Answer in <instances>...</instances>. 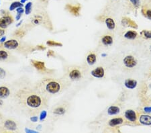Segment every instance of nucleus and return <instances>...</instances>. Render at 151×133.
I'll return each mask as SVG.
<instances>
[{
	"instance_id": "f257e3e1",
	"label": "nucleus",
	"mask_w": 151,
	"mask_h": 133,
	"mask_svg": "<svg viewBox=\"0 0 151 133\" xmlns=\"http://www.w3.org/2000/svg\"><path fill=\"white\" fill-rule=\"evenodd\" d=\"M13 99L22 112L30 116L38 114L46 108L49 101L33 88L28 87L18 89L13 96Z\"/></svg>"
},
{
	"instance_id": "f03ea898",
	"label": "nucleus",
	"mask_w": 151,
	"mask_h": 133,
	"mask_svg": "<svg viewBox=\"0 0 151 133\" xmlns=\"http://www.w3.org/2000/svg\"><path fill=\"white\" fill-rule=\"evenodd\" d=\"M69 83L62 79L44 77L37 81L33 88L40 95L49 99L52 96L60 94L67 89Z\"/></svg>"
},
{
	"instance_id": "7ed1b4c3",
	"label": "nucleus",
	"mask_w": 151,
	"mask_h": 133,
	"mask_svg": "<svg viewBox=\"0 0 151 133\" xmlns=\"http://www.w3.org/2000/svg\"><path fill=\"white\" fill-rule=\"evenodd\" d=\"M32 23L34 25H42L49 30H52L51 21L46 14H36L32 18Z\"/></svg>"
},
{
	"instance_id": "20e7f679",
	"label": "nucleus",
	"mask_w": 151,
	"mask_h": 133,
	"mask_svg": "<svg viewBox=\"0 0 151 133\" xmlns=\"http://www.w3.org/2000/svg\"><path fill=\"white\" fill-rule=\"evenodd\" d=\"M84 70L79 66H73L69 68L67 76L70 81H79L83 77Z\"/></svg>"
},
{
	"instance_id": "39448f33",
	"label": "nucleus",
	"mask_w": 151,
	"mask_h": 133,
	"mask_svg": "<svg viewBox=\"0 0 151 133\" xmlns=\"http://www.w3.org/2000/svg\"><path fill=\"white\" fill-rule=\"evenodd\" d=\"M18 129V126L15 122L13 120L7 119L3 122L2 126L0 132H15Z\"/></svg>"
},
{
	"instance_id": "423d86ee",
	"label": "nucleus",
	"mask_w": 151,
	"mask_h": 133,
	"mask_svg": "<svg viewBox=\"0 0 151 133\" xmlns=\"http://www.w3.org/2000/svg\"><path fill=\"white\" fill-rule=\"evenodd\" d=\"M69 108V104L67 102L60 103L58 105H56L52 109V114L55 116H60L65 115Z\"/></svg>"
},
{
	"instance_id": "0eeeda50",
	"label": "nucleus",
	"mask_w": 151,
	"mask_h": 133,
	"mask_svg": "<svg viewBox=\"0 0 151 133\" xmlns=\"http://www.w3.org/2000/svg\"><path fill=\"white\" fill-rule=\"evenodd\" d=\"M65 9L74 16H79L81 6L79 4H77L76 5L68 4L65 5Z\"/></svg>"
},
{
	"instance_id": "6e6552de",
	"label": "nucleus",
	"mask_w": 151,
	"mask_h": 133,
	"mask_svg": "<svg viewBox=\"0 0 151 133\" xmlns=\"http://www.w3.org/2000/svg\"><path fill=\"white\" fill-rule=\"evenodd\" d=\"M123 62L126 67L130 68V69L134 68L137 65V61L132 55L126 56L123 59Z\"/></svg>"
},
{
	"instance_id": "1a4fd4ad",
	"label": "nucleus",
	"mask_w": 151,
	"mask_h": 133,
	"mask_svg": "<svg viewBox=\"0 0 151 133\" xmlns=\"http://www.w3.org/2000/svg\"><path fill=\"white\" fill-rule=\"evenodd\" d=\"M13 18L12 15H5L0 18V28L5 29L13 22Z\"/></svg>"
},
{
	"instance_id": "9d476101",
	"label": "nucleus",
	"mask_w": 151,
	"mask_h": 133,
	"mask_svg": "<svg viewBox=\"0 0 151 133\" xmlns=\"http://www.w3.org/2000/svg\"><path fill=\"white\" fill-rule=\"evenodd\" d=\"M124 118L130 122L135 123L138 121V116L136 112L133 109H128L124 112Z\"/></svg>"
},
{
	"instance_id": "9b49d317",
	"label": "nucleus",
	"mask_w": 151,
	"mask_h": 133,
	"mask_svg": "<svg viewBox=\"0 0 151 133\" xmlns=\"http://www.w3.org/2000/svg\"><path fill=\"white\" fill-rule=\"evenodd\" d=\"M30 62H31V64L34 67L40 72L45 73L49 71V70L46 67L45 62H43V61H37V60H31Z\"/></svg>"
},
{
	"instance_id": "f8f14e48",
	"label": "nucleus",
	"mask_w": 151,
	"mask_h": 133,
	"mask_svg": "<svg viewBox=\"0 0 151 133\" xmlns=\"http://www.w3.org/2000/svg\"><path fill=\"white\" fill-rule=\"evenodd\" d=\"M3 48H5L6 49H9V50H15V49H18L20 46V43H19L18 41H17L15 39H11L9 41L4 42L3 43Z\"/></svg>"
},
{
	"instance_id": "ddd939ff",
	"label": "nucleus",
	"mask_w": 151,
	"mask_h": 133,
	"mask_svg": "<svg viewBox=\"0 0 151 133\" xmlns=\"http://www.w3.org/2000/svg\"><path fill=\"white\" fill-rule=\"evenodd\" d=\"M122 24L126 27H130L134 29H137L138 28V24L128 17H124L122 19Z\"/></svg>"
},
{
	"instance_id": "4468645a",
	"label": "nucleus",
	"mask_w": 151,
	"mask_h": 133,
	"mask_svg": "<svg viewBox=\"0 0 151 133\" xmlns=\"http://www.w3.org/2000/svg\"><path fill=\"white\" fill-rule=\"evenodd\" d=\"M91 75L96 78H103L105 75V70L102 67H97L95 69L92 70L91 72Z\"/></svg>"
},
{
	"instance_id": "2eb2a0df",
	"label": "nucleus",
	"mask_w": 151,
	"mask_h": 133,
	"mask_svg": "<svg viewBox=\"0 0 151 133\" xmlns=\"http://www.w3.org/2000/svg\"><path fill=\"white\" fill-rule=\"evenodd\" d=\"M101 42L105 46H108L112 45L114 42L113 36L109 34H104L101 38Z\"/></svg>"
},
{
	"instance_id": "dca6fc26",
	"label": "nucleus",
	"mask_w": 151,
	"mask_h": 133,
	"mask_svg": "<svg viewBox=\"0 0 151 133\" xmlns=\"http://www.w3.org/2000/svg\"><path fill=\"white\" fill-rule=\"evenodd\" d=\"M138 122L141 124L145 126H150L151 125V116L148 114H142L140 116Z\"/></svg>"
},
{
	"instance_id": "f3484780",
	"label": "nucleus",
	"mask_w": 151,
	"mask_h": 133,
	"mask_svg": "<svg viewBox=\"0 0 151 133\" xmlns=\"http://www.w3.org/2000/svg\"><path fill=\"white\" fill-rule=\"evenodd\" d=\"M124 122V119L121 117H117V118H114L111 119L108 122V125L110 127H115L118 125H120L123 124Z\"/></svg>"
},
{
	"instance_id": "a211bd4d",
	"label": "nucleus",
	"mask_w": 151,
	"mask_h": 133,
	"mask_svg": "<svg viewBox=\"0 0 151 133\" xmlns=\"http://www.w3.org/2000/svg\"><path fill=\"white\" fill-rule=\"evenodd\" d=\"M138 82L135 79H128L125 80L124 81V85L126 86V88L130 89H133L136 88Z\"/></svg>"
},
{
	"instance_id": "6ab92c4d",
	"label": "nucleus",
	"mask_w": 151,
	"mask_h": 133,
	"mask_svg": "<svg viewBox=\"0 0 151 133\" xmlns=\"http://www.w3.org/2000/svg\"><path fill=\"white\" fill-rule=\"evenodd\" d=\"M137 32L135 30H128L124 34V37L128 40H134L138 37Z\"/></svg>"
},
{
	"instance_id": "aec40b11",
	"label": "nucleus",
	"mask_w": 151,
	"mask_h": 133,
	"mask_svg": "<svg viewBox=\"0 0 151 133\" xmlns=\"http://www.w3.org/2000/svg\"><path fill=\"white\" fill-rule=\"evenodd\" d=\"M10 95V90L6 86L0 87V98H7Z\"/></svg>"
},
{
	"instance_id": "412c9836",
	"label": "nucleus",
	"mask_w": 151,
	"mask_h": 133,
	"mask_svg": "<svg viewBox=\"0 0 151 133\" xmlns=\"http://www.w3.org/2000/svg\"><path fill=\"white\" fill-rule=\"evenodd\" d=\"M86 61H87V62L89 65H94L96 62V61H97V56L93 52H91V53H89L87 56Z\"/></svg>"
},
{
	"instance_id": "4be33fe9",
	"label": "nucleus",
	"mask_w": 151,
	"mask_h": 133,
	"mask_svg": "<svg viewBox=\"0 0 151 133\" xmlns=\"http://www.w3.org/2000/svg\"><path fill=\"white\" fill-rule=\"evenodd\" d=\"M120 112V108L117 106H111L107 109V114L109 116H114L119 114Z\"/></svg>"
},
{
	"instance_id": "5701e85b",
	"label": "nucleus",
	"mask_w": 151,
	"mask_h": 133,
	"mask_svg": "<svg viewBox=\"0 0 151 133\" xmlns=\"http://www.w3.org/2000/svg\"><path fill=\"white\" fill-rule=\"evenodd\" d=\"M105 23H106V25L107 26V28L110 30H113L116 28V23H115V21L113 18H107L105 20Z\"/></svg>"
},
{
	"instance_id": "b1692460",
	"label": "nucleus",
	"mask_w": 151,
	"mask_h": 133,
	"mask_svg": "<svg viewBox=\"0 0 151 133\" xmlns=\"http://www.w3.org/2000/svg\"><path fill=\"white\" fill-rule=\"evenodd\" d=\"M10 58V54L4 49H0V61H6Z\"/></svg>"
},
{
	"instance_id": "393cba45",
	"label": "nucleus",
	"mask_w": 151,
	"mask_h": 133,
	"mask_svg": "<svg viewBox=\"0 0 151 133\" xmlns=\"http://www.w3.org/2000/svg\"><path fill=\"white\" fill-rule=\"evenodd\" d=\"M23 7V4H22L20 2H14L11 4L9 10H10V11H13L15 9H17L18 7Z\"/></svg>"
},
{
	"instance_id": "a878e982",
	"label": "nucleus",
	"mask_w": 151,
	"mask_h": 133,
	"mask_svg": "<svg viewBox=\"0 0 151 133\" xmlns=\"http://www.w3.org/2000/svg\"><path fill=\"white\" fill-rule=\"evenodd\" d=\"M140 35L142 37L145 39H151V32L150 31L143 30L140 32Z\"/></svg>"
},
{
	"instance_id": "bb28decb",
	"label": "nucleus",
	"mask_w": 151,
	"mask_h": 133,
	"mask_svg": "<svg viewBox=\"0 0 151 133\" xmlns=\"http://www.w3.org/2000/svg\"><path fill=\"white\" fill-rule=\"evenodd\" d=\"M142 13L143 15L146 18L151 20V10H148V9H145L143 7L142 9Z\"/></svg>"
},
{
	"instance_id": "cd10ccee",
	"label": "nucleus",
	"mask_w": 151,
	"mask_h": 133,
	"mask_svg": "<svg viewBox=\"0 0 151 133\" xmlns=\"http://www.w3.org/2000/svg\"><path fill=\"white\" fill-rule=\"evenodd\" d=\"M32 2H28L27 3L26 5H25V9H24V12H25L26 15H29L32 12Z\"/></svg>"
},
{
	"instance_id": "c85d7f7f",
	"label": "nucleus",
	"mask_w": 151,
	"mask_h": 133,
	"mask_svg": "<svg viewBox=\"0 0 151 133\" xmlns=\"http://www.w3.org/2000/svg\"><path fill=\"white\" fill-rule=\"evenodd\" d=\"M46 44L50 46H62V43L54 41H48L46 42Z\"/></svg>"
},
{
	"instance_id": "c756f323",
	"label": "nucleus",
	"mask_w": 151,
	"mask_h": 133,
	"mask_svg": "<svg viewBox=\"0 0 151 133\" xmlns=\"http://www.w3.org/2000/svg\"><path fill=\"white\" fill-rule=\"evenodd\" d=\"M132 5L136 8H138L140 5V0H129Z\"/></svg>"
},
{
	"instance_id": "7c9ffc66",
	"label": "nucleus",
	"mask_w": 151,
	"mask_h": 133,
	"mask_svg": "<svg viewBox=\"0 0 151 133\" xmlns=\"http://www.w3.org/2000/svg\"><path fill=\"white\" fill-rule=\"evenodd\" d=\"M47 116V112L46 111L45 109H43L41 111L40 114V120L41 122H42L43 120H44L46 118Z\"/></svg>"
},
{
	"instance_id": "2f4dec72",
	"label": "nucleus",
	"mask_w": 151,
	"mask_h": 133,
	"mask_svg": "<svg viewBox=\"0 0 151 133\" xmlns=\"http://www.w3.org/2000/svg\"><path fill=\"white\" fill-rule=\"evenodd\" d=\"M26 34V32L23 30H17L16 32H15V36H18V37H23V36Z\"/></svg>"
},
{
	"instance_id": "473e14b6",
	"label": "nucleus",
	"mask_w": 151,
	"mask_h": 133,
	"mask_svg": "<svg viewBox=\"0 0 151 133\" xmlns=\"http://www.w3.org/2000/svg\"><path fill=\"white\" fill-rule=\"evenodd\" d=\"M6 76V72L3 68L0 67V79H4Z\"/></svg>"
},
{
	"instance_id": "72a5a7b5",
	"label": "nucleus",
	"mask_w": 151,
	"mask_h": 133,
	"mask_svg": "<svg viewBox=\"0 0 151 133\" xmlns=\"http://www.w3.org/2000/svg\"><path fill=\"white\" fill-rule=\"evenodd\" d=\"M16 12L17 13H18V14H21V15H22V14L24 12V9H23L22 7H18V8L16 9Z\"/></svg>"
},
{
	"instance_id": "f704fd0d",
	"label": "nucleus",
	"mask_w": 151,
	"mask_h": 133,
	"mask_svg": "<svg viewBox=\"0 0 151 133\" xmlns=\"http://www.w3.org/2000/svg\"><path fill=\"white\" fill-rule=\"evenodd\" d=\"M30 120L32 122H38V117L36 116H32L31 117H30Z\"/></svg>"
},
{
	"instance_id": "c9c22d12",
	"label": "nucleus",
	"mask_w": 151,
	"mask_h": 133,
	"mask_svg": "<svg viewBox=\"0 0 151 133\" xmlns=\"http://www.w3.org/2000/svg\"><path fill=\"white\" fill-rule=\"evenodd\" d=\"M144 112L146 113L151 112V106H145L144 108Z\"/></svg>"
},
{
	"instance_id": "e433bc0d",
	"label": "nucleus",
	"mask_w": 151,
	"mask_h": 133,
	"mask_svg": "<svg viewBox=\"0 0 151 133\" xmlns=\"http://www.w3.org/2000/svg\"><path fill=\"white\" fill-rule=\"evenodd\" d=\"M36 49V50H39V51H44V50H45L46 49V47L43 45H38L37 46Z\"/></svg>"
},
{
	"instance_id": "4c0bfd02",
	"label": "nucleus",
	"mask_w": 151,
	"mask_h": 133,
	"mask_svg": "<svg viewBox=\"0 0 151 133\" xmlns=\"http://www.w3.org/2000/svg\"><path fill=\"white\" fill-rule=\"evenodd\" d=\"M47 56H48V57H54V52L53 51L49 50V51L47 52Z\"/></svg>"
},
{
	"instance_id": "58836bf2",
	"label": "nucleus",
	"mask_w": 151,
	"mask_h": 133,
	"mask_svg": "<svg viewBox=\"0 0 151 133\" xmlns=\"http://www.w3.org/2000/svg\"><path fill=\"white\" fill-rule=\"evenodd\" d=\"M25 131L26 132H28V133H32V132L36 133V132H37V131H36V130H30V129H28V128H26V129H25Z\"/></svg>"
},
{
	"instance_id": "ea45409f",
	"label": "nucleus",
	"mask_w": 151,
	"mask_h": 133,
	"mask_svg": "<svg viewBox=\"0 0 151 133\" xmlns=\"http://www.w3.org/2000/svg\"><path fill=\"white\" fill-rule=\"evenodd\" d=\"M5 31L4 29L0 28V37H1V36H2L4 35V34H5Z\"/></svg>"
},
{
	"instance_id": "a19ab883",
	"label": "nucleus",
	"mask_w": 151,
	"mask_h": 133,
	"mask_svg": "<svg viewBox=\"0 0 151 133\" xmlns=\"http://www.w3.org/2000/svg\"><path fill=\"white\" fill-rule=\"evenodd\" d=\"M5 40H6V37H5V36H3L2 38L0 39V42H1V43H3V42L5 41Z\"/></svg>"
},
{
	"instance_id": "79ce46f5",
	"label": "nucleus",
	"mask_w": 151,
	"mask_h": 133,
	"mask_svg": "<svg viewBox=\"0 0 151 133\" xmlns=\"http://www.w3.org/2000/svg\"><path fill=\"white\" fill-rule=\"evenodd\" d=\"M22 17V15L21 14H17L16 15V18H15V19H16V20H19L20 19V18Z\"/></svg>"
},
{
	"instance_id": "37998d69",
	"label": "nucleus",
	"mask_w": 151,
	"mask_h": 133,
	"mask_svg": "<svg viewBox=\"0 0 151 133\" xmlns=\"http://www.w3.org/2000/svg\"><path fill=\"white\" fill-rule=\"evenodd\" d=\"M22 21H20V22H19L18 24H17V25H16L17 27H18V26H20V24H22Z\"/></svg>"
},
{
	"instance_id": "c03bdc74",
	"label": "nucleus",
	"mask_w": 151,
	"mask_h": 133,
	"mask_svg": "<svg viewBox=\"0 0 151 133\" xmlns=\"http://www.w3.org/2000/svg\"><path fill=\"white\" fill-rule=\"evenodd\" d=\"M26 1H28V0H21V1H20V2H21L22 4H24V3H25Z\"/></svg>"
},
{
	"instance_id": "a18cd8bd",
	"label": "nucleus",
	"mask_w": 151,
	"mask_h": 133,
	"mask_svg": "<svg viewBox=\"0 0 151 133\" xmlns=\"http://www.w3.org/2000/svg\"><path fill=\"white\" fill-rule=\"evenodd\" d=\"M2 118H3V116H2V115L1 114H0V121L2 120Z\"/></svg>"
},
{
	"instance_id": "49530a36",
	"label": "nucleus",
	"mask_w": 151,
	"mask_h": 133,
	"mask_svg": "<svg viewBox=\"0 0 151 133\" xmlns=\"http://www.w3.org/2000/svg\"><path fill=\"white\" fill-rule=\"evenodd\" d=\"M150 52H151V46H150Z\"/></svg>"
},
{
	"instance_id": "de8ad7c7",
	"label": "nucleus",
	"mask_w": 151,
	"mask_h": 133,
	"mask_svg": "<svg viewBox=\"0 0 151 133\" xmlns=\"http://www.w3.org/2000/svg\"><path fill=\"white\" fill-rule=\"evenodd\" d=\"M0 5H1V1H0Z\"/></svg>"
},
{
	"instance_id": "09e8293b",
	"label": "nucleus",
	"mask_w": 151,
	"mask_h": 133,
	"mask_svg": "<svg viewBox=\"0 0 151 133\" xmlns=\"http://www.w3.org/2000/svg\"><path fill=\"white\" fill-rule=\"evenodd\" d=\"M150 98H151V96H150Z\"/></svg>"
}]
</instances>
